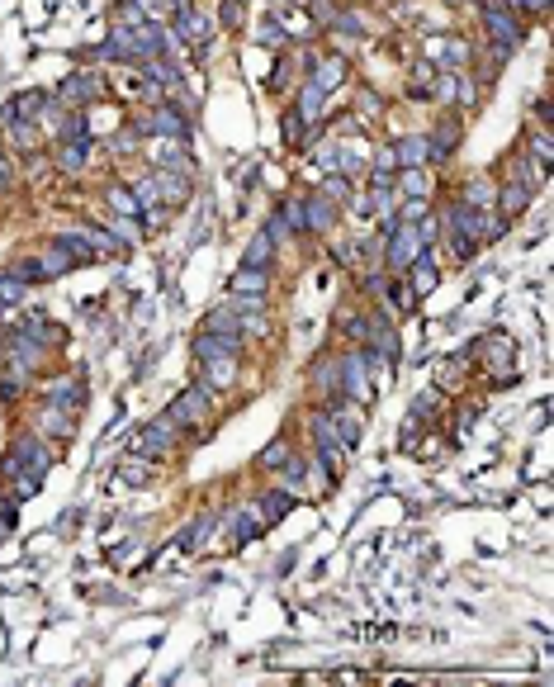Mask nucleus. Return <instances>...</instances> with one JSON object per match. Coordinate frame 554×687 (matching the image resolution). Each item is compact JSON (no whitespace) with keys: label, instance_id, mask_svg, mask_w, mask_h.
Segmentation results:
<instances>
[{"label":"nucleus","instance_id":"1","mask_svg":"<svg viewBox=\"0 0 554 687\" xmlns=\"http://www.w3.org/2000/svg\"><path fill=\"white\" fill-rule=\"evenodd\" d=\"M166 417L180 427V441L199 446V441H209V432H214V394H209L204 384H190V389H180V394L171 398Z\"/></svg>","mask_w":554,"mask_h":687},{"label":"nucleus","instance_id":"2","mask_svg":"<svg viewBox=\"0 0 554 687\" xmlns=\"http://www.w3.org/2000/svg\"><path fill=\"white\" fill-rule=\"evenodd\" d=\"M474 365H483V375H493V389H507L517 384V342L507 332H488L465 351Z\"/></svg>","mask_w":554,"mask_h":687},{"label":"nucleus","instance_id":"3","mask_svg":"<svg viewBox=\"0 0 554 687\" xmlns=\"http://www.w3.org/2000/svg\"><path fill=\"white\" fill-rule=\"evenodd\" d=\"M133 133H138V138H180V143H190V138H195V114L180 109L176 100H171V105H152L147 114L133 119Z\"/></svg>","mask_w":554,"mask_h":687},{"label":"nucleus","instance_id":"4","mask_svg":"<svg viewBox=\"0 0 554 687\" xmlns=\"http://www.w3.org/2000/svg\"><path fill=\"white\" fill-rule=\"evenodd\" d=\"M5 451L15 455L19 474H34V479H48V474H53V465H57V446H53V441H43L34 427L10 436V446H5Z\"/></svg>","mask_w":554,"mask_h":687},{"label":"nucleus","instance_id":"5","mask_svg":"<svg viewBox=\"0 0 554 687\" xmlns=\"http://www.w3.org/2000/svg\"><path fill=\"white\" fill-rule=\"evenodd\" d=\"M441 228H446V242L450 252L460 256V261H474L479 256V233H474V209H465V204H450L446 218H441Z\"/></svg>","mask_w":554,"mask_h":687},{"label":"nucleus","instance_id":"6","mask_svg":"<svg viewBox=\"0 0 554 687\" xmlns=\"http://www.w3.org/2000/svg\"><path fill=\"white\" fill-rule=\"evenodd\" d=\"M460 138H465V119H460V109H446L436 128L427 133V166H441L450 162L455 152H460Z\"/></svg>","mask_w":554,"mask_h":687},{"label":"nucleus","instance_id":"7","mask_svg":"<svg viewBox=\"0 0 554 687\" xmlns=\"http://www.w3.org/2000/svg\"><path fill=\"white\" fill-rule=\"evenodd\" d=\"M176 446H180V427L166 413L152 417L143 432L133 436V455H143V460H161V455H171Z\"/></svg>","mask_w":554,"mask_h":687},{"label":"nucleus","instance_id":"8","mask_svg":"<svg viewBox=\"0 0 554 687\" xmlns=\"http://www.w3.org/2000/svg\"><path fill=\"white\" fill-rule=\"evenodd\" d=\"M479 19H483V34H488V43H507V48H517L521 38H526L521 15H512V10H507V5H498V0H483Z\"/></svg>","mask_w":554,"mask_h":687},{"label":"nucleus","instance_id":"9","mask_svg":"<svg viewBox=\"0 0 554 687\" xmlns=\"http://www.w3.org/2000/svg\"><path fill=\"white\" fill-rule=\"evenodd\" d=\"M337 370H341V394L351 398V403H360V408L375 403V384H370V365H365V356H360V346L341 356Z\"/></svg>","mask_w":554,"mask_h":687},{"label":"nucleus","instance_id":"10","mask_svg":"<svg viewBox=\"0 0 554 687\" xmlns=\"http://www.w3.org/2000/svg\"><path fill=\"white\" fill-rule=\"evenodd\" d=\"M43 441H53V446H62V441H72L76 436V413H67L62 403H48L43 398V408L34 413V422H29Z\"/></svg>","mask_w":554,"mask_h":687},{"label":"nucleus","instance_id":"11","mask_svg":"<svg viewBox=\"0 0 554 687\" xmlns=\"http://www.w3.org/2000/svg\"><path fill=\"white\" fill-rule=\"evenodd\" d=\"M53 95H57V100H62L67 109H81V105H90V100H100V95H105V76H95V72H72Z\"/></svg>","mask_w":554,"mask_h":687},{"label":"nucleus","instance_id":"12","mask_svg":"<svg viewBox=\"0 0 554 687\" xmlns=\"http://www.w3.org/2000/svg\"><path fill=\"white\" fill-rule=\"evenodd\" d=\"M237 370H242V356H214V361H195V375L209 394H228L237 384Z\"/></svg>","mask_w":554,"mask_h":687},{"label":"nucleus","instance_id":"13","mask_svg":"<svg viewBox=\"0 0 554 687\" xmlns=\"http://www.w3.org/2000/svg\"><path fill=\"white\" fill-rule=\"evenodd\" d=\"M43 398H48V403H62L67 413H81V408H86V398H90V389H86V380H81V375H48Z\"/></svg>","mask_w":554,"mask_h":687},{"label":"nucleus","instance_id":"14","mask_svg":"<svg viewBox=\"0 0 554 687\" xmlns=\"http://www.w3.org/2000/svg\"><path fill=\"white\" fill-rule=\"evenodd\" d=\"M327 413H332V427H337L341 446H346V451H356V446H360V432H365V413H360V403H351V398H337V403H327Z\"/></svg>","mask_w":554,"mask_h":687},{"label":"nucleus","instance_id":"15","mask_svg":"<svg viewBox=\"0 0 554 687\" xmlns=\"http://www.w3.org/2000/svg\"><path fill=\"white\" fill-rule=\"evenodd\" d=\"M403 280H408V290L417 294V299H427L436 285H441V266H436V247H422V252L412 256V266L403 271Z\"/></svg>","mask_w":554,"mask_h":687},{"label":"nucleus","instance_id":"16","mask_svg":"<svg viewBox=\"0 0 554 687\" xmlns=\"http://www.w3.org/2000/svg\"><path fill=\"white\" fill-rule=\"evenodd\" d=\"M308 81H313V86H318V91H337L341 81H346V57L341 53H308Z\"/></svg>","mask_w":554,"mask_h":687},{"label":"nucleus","instance_id":"17","mask_svg":"<svg viewBox=\"0 0 554 687\" xmlns=\"http://www.w3.org/2000/svg\"><path fill=\"white\" fill-rule=\"evenodd\" d=\"M147 157H152V166H166V171H185V176L199 171L195 157H190V143H180V138H157Z\"/></svg>","mask_w":554,"mask_h":687},{"label":"nucleus","instance_id":"18","mask_svg":"<svg viewBox=\"0 0 554 687\" xmlns=\"http://www.w3.org/2000/svg\"><path fill=\"white\" fill-rule=\"evenodd\" d=\"M218 522L233 531V545H251V541H261V531H266V522H261V512L251 503H242V507H233V512H223Z\"/></svg>","mask_w":554,"mask_h":687},{"label":"nucleus","instance_id":"19","mask_svg":"<svg viewBox=\"0 0 554 687\" xmlns=\"http://www.w3.org/2000/svg\"><path fill=\"white\" fill-rule=\"evenodd\" d=\"M531 199H536V185H531V181H502L498 185V199H493V209L512 223V218H521L526 209H531Z\"/></svg>","mask_w":554,"mask_h":687},{"label":"nucleus","instance_id":"20","mask_svg":"<svg viewBox=\"0 0 554 687\" xmlns=\"http://www.w3.org/2000/svg\"><path fill=\"white\" fill-rule=\"evenodd\" d=\"M242 342H247V337H237V332H209V327H199L195 361H214V356H242Z\"/></svg>","mask_w":554,"mask_h":687},{"label":"nucleus","instance_id":"21","mask_svg":"<svg viewBox=\"0 0 554 687\" xmlns=\"http://www.w3.org/2000/svg\"><path fill=\"white\" fill-rule=\"evenodd\" d=\"M341 218V204H332L327 195H304V233H332Z\"/></svg>","mask_w":554,"mask_h":687},{"label":"nucleus","instance_id":"22","mask_svg":"<svg viewBox=\"0 0 554 687\" xmlns=\"http://www.w3.org/2000/svg\"><path fill=\"white\" fill-rule=\"evenodd\" d=\"M251 507L261 512V522L266 526H280L289 512H294V493L280 489V484H270V489H261L256 498H251Z\"/></svg>","mask_w":554,"mask_h":687},{"label":"nucleus","instance_id":"23","mask_svg":"<svg viewBox=\"0 0 554 687\" xmlns=\"http://www.w3.org/2000/svg\"><path fill=\"white\" fill-rule=\"evenodd\" d=\"M327 109H332V95L318 91L313 81H304V86H299V95H294V114H299L308 128H318L322 119H327Z\"/></svg>","mask_w":554,"mask_h":687},{"label":"nucleus","instance_id":"24","mask_svg":"<svg viewBox=\"0 0 554 687\" xmlns=\"http://www.w3.org/2000/svg\"><path fill=\"white\" fill-rule=\"evenodd\" d=\"M313 398H318L322 408L337 403V398H346L341 394V370H337L332 356H318V361H313Z\"/></svg>","mask_w":554,"mask_h":687},{"label":"nucleus","instance_id":"25","mask_svg":"<svg viewBox=\"0 0 554 687\" xmlns=\"http://www.w3.org/2000/svg\"><path fill=\"white\" fill-rule=\"evenodd\" d=\"M152 181H157L161 204H185L190 190H195V176H185V171H166V166H152Z\"/></svg>","mask_w":554,"mask_h":687},{"label":"nucleus","instance_id":"26","mask_svg":"<svg viewBox=\"0 0 554 687\" xmlns=\"http://www.w3.org/2000/svg\"><path fill=\"white\" fill-rule=\"evenodd\" d=\"M308 465H313V455H289L285 465L275 470V484L289 489L294 498H308Z\"/></svg>","mask_w":554,"mask_h":687},{"label":"nucleus","instance_id":"27","mask_svg":"<svg viewBox=\"0 0 554 687\" xmlns=\"http://www.w3.org/2000/svg\"><path fill=\"white\" fill-rule=\"evenodd\" d=\"M43 100H48L43 91H19V95H10V100L0 105V124H15V119H29V124H34L38 109H43Z\"/></svg>","mask_w":554,"mask_h":687},{"label":"nucleus","instance_id":"28","mask_svg":"<svg viewBox=\"0 0 554 687\" xmlns=\"http://www.w3.org/2000/svg\"><path fill=\"white\" fill-rule=\"evenodd\" d=\"M228 294H242V299H266V294H270V271H261V266H242V271L228 280Z\"/></svg>","mask_w":554,"mask_h":687},{"label":"nucleus","instance_id":"29","mask_svg":"<svg viewBox=\"0 0 554 687\" xmlns=\"http://www.w3.org/2000/svg\"><path fill=\"white\" fill-rule=\"evenodd\" d=\"M394 190H398V199H431V195H436V185H431L427 166H412V171H394Z\"/></svg>","mask_w":554,"mask_h":687},{"label":"nucleus","instance_id":"30","mask_svg":"<svg viewBox=\"0 0 554 687\" xmlns=\"http://www.w3.org/2000/svg\"><path fill=\"white\" fill-rule=\"evenodd\" d=\"M394 147V162L398 171H412V166H427V133H403Z\"/></svg>","mask_w":554,"mask_h":687},{"label":"nucleus","instance_id":"31","mask_svg":"<svg viewBox=\"0 0 554 687\" xmlns=\"http://www.w3.org/2000/svg\"><path fill=\"white\" fill-rule=\"evenodd\" d=\"M53 242H57V247H62L67 256H72L76 266H90V261H100V256H95V247L86 242V233H81V223H72V228L53 233Z\"/></svg>","mask_w":554,"mask_h":687},{"label":"nucleus","instance_id":"32","mask_svg":"<svg viewBox=\"0 0 554 687\" xmlns=\"http://www.w3.org/2000/svg\"><path fill=\"white\" fill-rule=\"evenodd\" d=\"M493 199H498V185L483 181V176H474V181L455 190V204H465V209H493Z\"/></svg>","mask_w":554,"mask_h":687},{"label":"nucleus","instance_id":"33","mask_svg":"<svg viewBox=\"0 0 554 687\" xmlns=\"http://www.w3.org/2000/svg\"><path fill=\"white\" fill-rule=\"evenodd\" d=\"M408 413H412V422H436V417H446V389H422V394H412Z\"/></svg>","mask_w":554,"mask_h":687},{"label":"nucleus","instance_id":"34","mask_svg":"<svg viewBox=\"0 0 554 687\" xmlns=\"http://www.w3.org/2000/svg\"><path fill=\"white\" fill-rule=\"evenodd\" d=\"M90 147L95 143H67V138H57V147H53V166L57 171H86V162H90Z\"/></svg>","mask_w":554,"mask_h":687},{"label":"nucleus","instance_id":"35","mask_svg":"<svg viewBox=\"0 0 554 687\" xmlns=\"http://www.w3.org/2000/svg\"><path fill=\"white\" fill-rule=\"evenodd\" d=\"M436 62H427V57H417L408 72V100H431V86H436Z\"/></svg>","mask_w":554,"mask_h":687},{"label":"nucleus","instance_id":"36","mask_svg":"<svg viewBox=\"0 0 554 687\" xmlns=\"http://www.w3.org/2000/svg\"><path fill=\"white\" fill-rule=\"evenodd\" d=\"M465 375H474V361L460 351V356H450V361L436 365V389H460V384H465Z\"/></svg>","mask_w":554,"mask_h":687},{"label":"nucleus","instance_id":"37","mask_svg":"<svg viewBox=\"0 0 554 687\" xmlns=\"http://www.w3.org/2000/svg\"><path fill=\"white\" fill-rule=\"evenodd\" d=\"M38 266H43V275H48V280H57V275L76 271V261H72V256H67V252H62V247H57L53 237L43 242V252H38Z\"/></svg>","mask_w":554,"mask_h":687},{"label":"nucleus","instance_id":"38","mask_svg":"<svg viewBox=\"0 0 554 687\" xmlns=\"http://www.w3.org/2000/svg\"><path fill=\"white\" fill-rule=\"evenodd\" d=\"M0 133H5V143L15 147V152H34V147H38V124H29V119L0 124Z\"/></svg>","mask_w":554,"mask_h":687},{"label":"nucleus","instance_id":"39","mask_svg":"<svg viewBox=\"0 0 554 687\" xmlns=\"http://www.w3.org/2000/svg\"><path fill=\"white\" fill-rule=\"evenodd\" d=\"M308 441H313V446H332V441H341L337 427H332V413H327L322 403L308 413Z\"/></svg>","mask_w":554,"mask_h":687},{"label":"nucleus","instance_id":"40","mask_svg":"<svg viewBox=\"0 0 554 687\" xmlns=\"http://www.w3.org/2000/svg\"><path fill=\"white\" fill-rule=\"evenodd\" d=\"M105 199H109V209H114L119 218H143V204H138V195H133L128 185H109Z\"/></svg>","mask_w":554,"mask_h":687},{"label":"nucleus","instance_id":"41","mask_svg":"<svg viewBox=\"0 0 554 687\" xmlns=\"http://www.w3.org/2000/svg\"><path fill=\"white\" fill-rule=\"evenodd\" d=\"M531 162H536L540 176H550V162H554V138H550V128H536L531 133V152H526Z\"/></svg>","mask_w":554,"mask_h":687},{"label":"nucleus","instance_id":"42","mask_svg":"<svg viewBox=\"0 0 554 687\" xmlns=\"http://www.w3.org/2000/svg\"><path fill=\"white\" fill-rule=\"evenodd\" d=\"M38 489H43V479H34V474H15V479H5V484H0V493H5V498H15V503L38 498Z\"/></svg>","mask_w":554,"mask_h":687},{"label":"nucleus","instance_id":"43","mask_svg":"<svg viewBox=\"0 0 554 687\" xmlns=\"http://www.w3.org/2000/svg\"><path fill=\"white\" fill-rule=\"evenodd\" d=\"M289 455H294V446H289V436H275V441H270L266 451L256 455V465H261L266 474H275V470H280V465L289 460Z\"/></svg>","mask_w":554,"mask_h":687},{"label":"nucleus","instance_id":"44","mask_svg":"<svg viewBox=\"0 0 554 687\" xmlns=\"http://www.w3.org/2000/svg\"><path fill=\"white\" fill-rule=\"evenodd\" d=\"M275 252H280V247H275V242H270V237L261 233V228H256V237L247 242V266H261V271H270Z\"/></svg>","mask_w":554,"mask_h":687},{"label":"nucleus","instance_id":"45","mask_svg":"<svg viewBox=\"0 0 554 687\" xmlns=\"http://www.w3.org/2000/svg\"><path fill=\"white\" fill-rule=\"evenodd\" d=\"M24 299H29V285H24V280L5 266V271H0V304L15 308V304H24Z\"/></svg>","mask_w":554,"mask_h":687},{"label":"nucleus","instance_id":"46","mask_svg":"<svg viewBox=\"0 0 554 687\" xmlns=\"http://www.w3.org/2000/svg\"><path fill=\"white\" fill-rule=\"evenodd\" d=\"M152 460H128V465H119V484H128V489H143V484H152Z\"/></svg>","mask_w":554,"mask_h":687},{"label":"nucleus","instance_id":"47","mask_svg":"<svg viewBox=\"0 0 554 687\" xmlns=\"http://www.w3.org/2000/svg\"><path fill=\"white\" fill-rule=\"evenodd\" d=\"M256 43H261V48H285V43H289L285 24H280V19H275V15H270V19H261V24H256Z\"/></svg>","mask_w":554,"mask_h":687},{"label":"nucleus","instance_id":"48","mask_svg":"<svg viewBox=\"0 0 554 687\" xmlns=\"http://www.w3.org/2000/svg\"><path fill=\"white\" fill-rule=\"evenodd\" d=\"M318 195H327L332 204H346V199H351V176H341V171H327V176H322V190H318Z\"/></svg>","mask_w":554,"mask_h":687},{"label":"nucleus","instance_id":"49","mask_svg":"<svg viewBox=\"0 0 554 687\" xmlns=\"http://www.w3.org/2000/svg\"><path fill=\"white\" fill-rule=\"evenodd\" d=\"M356 119H360V124H379V119H384V100H379L375 91H360V100H356Z\"/></svg>","mask_w":554,"mask_h":687},{"label":"nucleus","instance_id":"50","mask_svg":"<svg viewBox=\"0 0 554 687\" xmlns=\"http://www.w3.org/2000/svg\"><path fill=\"white\" fill-rule=\"evenodd\" d=\"M427 214H431V199H398V209H394L398 223H422Z\"/></svg>","mask_w":554,"mask_h":687},{"label":"nucleus","instance_id":"51","mask_svg":"<svg viewBox=\"0 0 554 687\" xmlns=\"http://www.w3.org/2000/svg\"><path fill=\"white\" fill-rule=\"evenodd\" d=\"M280 218L289 223V233H304V199H280Z\"/></svg>","mask_w":554,"mask_h":687},{"label":"nucleus","instance_id":"52","mask_svg":"<svg viewBox=\"0 0 554 687\" xmlns=\"http://www.w3.org/2000/svg\"><path fill=\"white\" fill-rule=\"evenodd\" d=\"M261 233H266L270 242H275V247H285L289 237H294V233H289V223H285V218H280V209H275V214L266 218V228H261Z\"/></svg>","mask_w":554,"mask_h":687},{"label":"nucleus","instance_id":"53","mask_svg":"<svg viewBox=\"0 0 554 687\" xmlns=\"http://www.w3.org/2000/svg\"><path fill=\"white\" fill-rule=\"evenodd\" d=\"M242 15H247L242 0H223V5H218V24H223V29H242Z\"/></svg>","mask_w":554,"mask_h":687},{"label":"nucleus","instance_id":"54","mask_svg":"<svg viewBox=\"0 0 554 687\" xmlns=\"http://www.w3.org/2000/svg\"><path fill=\"white\" fill-rule=\"evenodd\" d=\"M498 5H507L512 15H545L550 10V0H498Z\"/></svg>","mask_w":554,"mask_h":687},{"label":"nucleus","instance_id":"55","mask_svg":"<svg viewBox=\"0 0 554 687\" xmlns=\"http://www.w3.org/2000/svg\"><path fill=\"white\" fill-rule=\"evenodd\" d=\"M10 190H15V162L0 152V195H10Z\"/></svg>","mask_w":554,"mask_h":687},{"label":"nucleus","instance_id":"56","mask_svg":"<svg viewBox=\"0 0 554 687\" xmlns=\"http://www.w3.org/2000/svg\"><path fill=\"white\" fill-rule=\"evenodd\" d=\"M375 171H389L394 176L398 162H394V147H375Z\"/></svg>","mask_w":554,"mask_h":687},{"label":"nucleus","instance_id":"57","mask_svg":"<svg viewBox=\"0 0 554 687\" xmlns=\"http://www.w3.org/2000/svg\"><path fill=\"white\" fill-rule=\"evenodd\" d=\"M450 5H460V0H450Z\"/></svg>","mask_w":554,"mask_h":687}]
</instances>
